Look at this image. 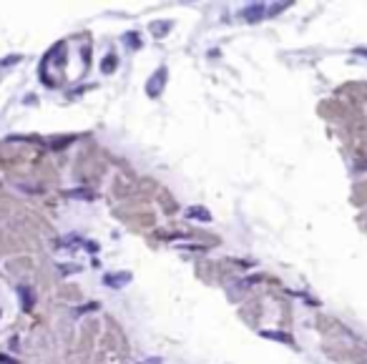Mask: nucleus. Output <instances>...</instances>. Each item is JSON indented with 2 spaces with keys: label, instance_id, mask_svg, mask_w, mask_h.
I'll list each match as a JSON object with an SVG mask.
<instances>
[{
  "label": "nucleus",
  "instance_id": "f257e3e1",
  "mask_svg": "<svg viewBox=\"0 0 367 364\" xmlns=\"http://www.w3.org/2000/svg\"><path fill=\"white\" fill-rule=\"evenodd\" d=\"M164 85H166V68H158L149 78V83H146V93H149L151 98H156L161 91H164Z\"/></svg>",
  "mask_w": 367,
  "mask_h": 364
},
{
  "label": "nucleus",
  "instance_id": "f03ea898",
  "mask_svg": "<svg viewBox=\"0 0 367 364\" xmlns=\"http://www.w3.org/2000/svg\"><path fill=\"white\" fill-rule=\"evenodd\" d=\"M264 13H267V10H264V5H262V3H254V5H246V8H244L242 18L249 20V23H254V20H259V18L264 16Z\"/></svg>",
  "mask_w": 367,
  "mask_h": 364
},
{
  "label": "nucleus",
  "instance_id": "7ed1b4c3",
  "mask_svg": "<svg viewBox=\"0 0 367 364\" xmlns=\"http://www.w3.org/2000/svg\"><path fill=\"white\" fill-rule=\"evenodd\" d=\"M108 286H113V289H119V286H123V284H128L131 281V274L128 271H123V274H119V276H106L104 279Z\"/></svg>",
  "mask_w": 367,
  "mask_h": 364
},
{
  "label": "nucleus",
  "instance_id": "20e7f679",
  "mask_svg": "<svg viewBox=\"0 0 367 364\" xmlns=\"http://www.w3.org/2000/svg\"><path fill=\"white\" fill-rule=\"evenodd\" d=\"M186 216H192V218H199V221H209V214L204 211L201 206H192L186 211Z\"/></svg>",
  "mask_w": 367,
  "mask_h": 364
},
{
  "label": "nucleus",
  "instance_id": "39448f33",
  "mask_svg": "<svg viewBox=\"0 0 367 364\" xmlns=\"http://www.w3.org/2000/svg\"><path fill=\"white\" fill-rule=\"evenodd\" d=\"M23 294V309H31V289H20Z\"/></svg>",
  "mask_w": 367,
  "mask_h": 364
},
{
  "label": "nucleus",
  "instance_id": "423d86ee",
  "mask_svg": "<svg viewBox=\"0 0 367 364\" xmlns=\"http://www.w3.org/2000/svg\"><path fill=\"white\" fill-rule=\"evenodd\" d=\"M164 28H171V23H154V33H156V35H164V33H166Z\"/></svg>",
  "mask_w": 367,
  "mask_h": 364
},
{
  "label": "nucleus",
  "instance_id": "0eeeda50",
  "mask_svg": "<svg viewBox=\"0 0 367 364\" xmlns=\"http://www.w3.org/2000/svg\"><path fill=\"white\" fill-rule=\"evenodd\" d=\"M0 364H18V362H13V359H8L5 354H0Z\"/></svg>",
  "mask_w": 367,
  "mask_h": 364
}]
</instances>
